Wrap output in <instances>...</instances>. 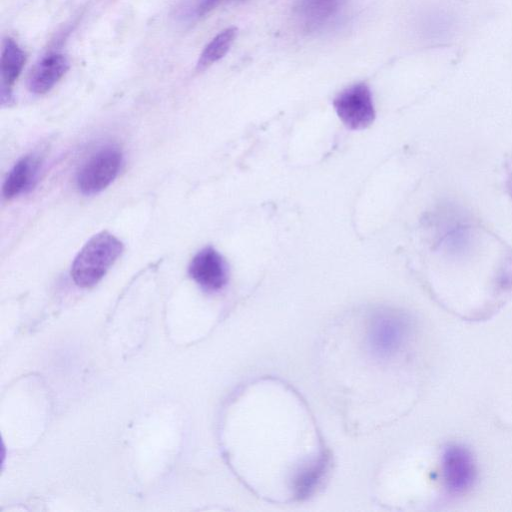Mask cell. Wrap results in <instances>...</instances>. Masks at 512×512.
<instances>
[{"label":"cell","mask_w":512,"mask_h":512,"mask_svg":"<svg viewBox=\"0 0 512 512\" xmlns=\"http://www.w3.org/2000/svg\"><path fill=\"white\" fill-rule=\"evenodd\" d=\"M317 372L326 398L355 435L400 417L414 381V336L402 311L374 306L349 313L324 330Z\"/></svg>","instance_id":"6da1fadb"},{"label":"cell","mask_w":512,"mask_h":512,"mask_svg":"<svg viewBox=\"0 0 512 512\" xmlns=\"http://www.w3.org/2000/svg\"><path fill=\"white\" fill-rule=\"evenodd\" d=\"M235 412L234 461L248 489L277 504L312 496L330 468V453L302 396L271 376L248 381Z\"/></svg>","instance_id":"7a4b0ae2"},{"label":"cell","mask_w":512,"mask_h":512,"mask_svg":"<svg viewBox=\"0 0 512 512\" xmlns=\"http://www.w3.org/2000/svg\"><path fill=\"white\" fill-rule=\"evenodd\" d=\"M433 252L444 280L451 284H485L499 293L512 289V249L478 224L450 223Z\"/></svg>","instance_id":"3957f363"},{"label":"cell","mask_w":512,"mask_h":512,"mask_svg":"<svg viewBox=\"0 0 512 512\" xmlns=\"http://www.w3.org/2000/svg\"><path fill=\"white\" fill-rule=\"evenodd\" d=\"M122 242L113 234L102 231L92 236L75 257L71 276L79 287L96 285L121 255Z\"/></svg>","instance_id":"277c9868"},{"label":"cell","mask_w":512,"mask_h":512,"mask_svg":"<svg viewBox=\"0 0 512 512\" xmlns=\"http://www.w3.org/2000/svg\"><path fill=\"white\" fill-rule=\"evenodd\" d=\"M122 154L116 147H105L93 154L81 167L77 186L86 195L99 193L117 176Z\"/></svg>","instance_id":"5b68a950"},{"label":"cell","mask_w":512,"mask_h":512,"mask_svg":"<svg viewBox=\"0 0 512 512\" xmlns=\"http://www.w3.org/2000/svg\"><path fill=\"white\" fill-rule=\"evenodd\" d=\"M341 121L351 129L368 127L375 118L370 88L363 82L353 84L340 92L333 101Z\"/></svg>","instance_id":"8992f818"},{"label":"cell","mask_w":512,"mask_h":512,"mask_svg":"<svg viewBox=\"0 0 512 512\" xmlns=\"http://www.w3.org/2000/svg\"><path fill=\"white\" fill-rule=\"evenodd\" d=\"M190 276L204 290L216 292L228 281V268L223 257L212 247L199 251L189 266Z\"/></svg>","instance_id":"52a82bcc"},{"label":"cell","mask_w":512,"mask_h":512,"mask_svg":"<svg viewBox=\"0 0 512 512\" xmlns=\"http://www.w3.org/2000/svg\"><path fill=\"white\" fill-rule=\"evenodd\" d=\"M443 477L449 491L461 493L474 479V464L469 452L459 446L448 447L443 454Z\"/></svg>","instance_id":"ba28073f"},{"label":"cell","mask_w":512,"mask_h":512,"mask_svg":"<svg viewBox=\"0 0 512 512\" xmlns=\"http://www.w3.org/2000/svg\"><path fill=\"white\" fill-rule=\"evenodd\" d=\"M69 62L61 53L45 55L32 69L28 78V88L34 94H45L65 75Z\"/></svg>","instance_id":"9c48e42d"},{"label":"cell","mask_w":512,"mask_h":512,"mask_svg":"<svg viewBox=\"0 0 512 512\" xmlns=\"http://www.w3.org/2000/svg\"><path fill=\"white\" fill-rule=\"evenodd\" d=\"M39 162L32 156H25L15 163L3 184L6 199L14 198L33 186L38 172Z\"/></svg>","instance_id":"30bf717a"},{"label":"cell","mask_w":512,"mask_h":512,"mask_svg":"<svg viewBox=\"0 0 512 512\" xmlns=\"http://www.w3.org/2000/svg\"><path fill=\"white\" fill-rule=\"evenodd\" d=\"M26 62V54L11 38H5L1 50L2 94L11 89Z\"/></svg>","instance_id":"8fae6325"},{"label":"cell","mask_w":512,"mask_h":512,"mask_svg":"<svg viewBox=\"0 0 512 512\" xmlns=\"http://www.w3.org/2000/svg\"><path fill=\"white\" fill-rule=\"evenodd\" d=\"M343 0H300L299 16L308 30L325 25L338 12Z\"/></svg>","instance_id":"7c38bea8"},{"label":"cell","mask_w":512,"mask_h":512,"mask_svg":"<svg viewBox=\"0 0 512 512\" xmlns=\"http://www.w3.org/2000/svg\"><path fill=\"white\" fill-rule=\"evenodd\" d=\"M237 34L235 27L219 32L203 49L196 64L197 71H203L222 59L232 46Z\"/></svg>","instance_id":"4fadbf2b"},{"label":"cell","mask_w":512,"mask_h":512,"mask_svg":"<svg viewBox=\"0 0 512 512\" xmlns=\"http://www.w3.org/2000/svg\"><path fill=\"white\" fill-rule=\"evenodd\" d=\"M222 0H201L196 8L197 16L201 17L215 9Z\"/></svg>","instance_id":"5bb4252c"},{"label":"cell","mask_w":512,"mask_h":512,"mask_svg":"<svg viewBox=\"0 0 512 512\" xmlns=\"http://www.w3.org/2000/svg\"><path fill=\"white\" fill-rule=\"evenodd\" d=\"M235 1H244V0H235Z\"/></svg>","instance_id":"9a60e30c"}]
</instances>
